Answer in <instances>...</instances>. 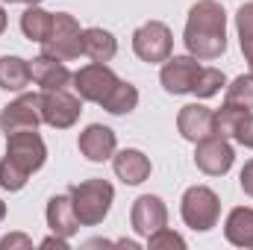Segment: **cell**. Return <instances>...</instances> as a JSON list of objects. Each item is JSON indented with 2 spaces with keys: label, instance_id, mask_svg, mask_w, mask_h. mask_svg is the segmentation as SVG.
I'll use <instances>...</instances> for the list:
<instances>
[{
  "label": "cell",
  "instance_id": "obj_1",
  "mask_svg": "<svg viewBox=\"0 0 253 250\" xmlns=\"http://www.w3.org/2000/svg\"><path fill=\"white\" fill-rule=\"evenodd\" d=\"M74 88L83 100L103 106L112 115H129L138 106V91L132 83H124L106 62H91L74 74Z\"/></svg>",
  "mask_w": 253,
  "mask_h": 250
},
{
  "label": "cell",
  "instance_id": "obj_2",
  "mask_svg": "<svg viewBox=\"0 0 253 250\" xmlns=\"http://www.w3.org/2000/svg\"><path fill=\"white\" fill-rule=\"evenodd\" d=\"M183 42L191 56L218 59L227 50V12L215 0H200L189 9Z\"/></svg>",
  "mask_w": 253,
  "mask_h": 250
},
{
  "label": "cell",
  "instance_id": "obj_3",
  "mask_svg": "<svg viewBox=\"0 0 253 250\" xmlns=\"http://www.w3.org/2000/svg\"><path fill=\"white\" fill-rule=\"evenodd\" d=\"M47 159V147L36 129H18L6 135V156L0 159V186L21 191L30 174H36Z\"/></svg>",
  "mask_w": 253,
  "mask_h": 250
},
{
  "label": "cell",
  "instance_id": "obj_4",
  "mask_svg": "<svg viewBox=\"0 0 253 250\" xmlns=\"http://www.w3.org/2000/svg\"><path fill=\"white\" fill-rule=\"evenodd\" d=\"M68 194H71V203H74V212H77L80 224H85V227L100 224L109 215V206L115 200V188H112V183H106V180L77 183V186L68 188Z\"/></svg>",
  "mask_w": 253,
  "mask_h": 250
},
{
  "label": "cell",
  "instance_id": "obj_5",
  "mask_svg": "<svg viewBox=\"0 0 253 250\" xmlns=\"http://www.w3.org/2000/svg\"><path fill=\"white\" fill-rule=\"evenodd\" d=\"M42 53L56 56L62 62H71V59L83 56V30H80L74 15H68V12L53 15V27L47 33V39L42 42Z\"/></svg>",
  "mask_w": 253,
  "mask_h": 250
},
{
  "label": "cell",
  "instance_id": "obj_6",
  "mask_svg": "<svg viewBox=\"0 0 253 250\" xmlns=\"http://www.w3.org/2000/svg\"><path fill=\"white\" fill-rule=\"evenodd\" d=\"M180 212H183V221L189 224L191 230L206 233V230H212V227L218 224V218H221V200H218V194H215L212 188L191 186V188H186V194H183Z\"/></svg>",
  "mask_w": 253,
  "mask_h": 250
},
{
  "label": "cell",
  "instance_id": "obj_7",
  "mask_svg": "<svg viewBox=\"0 0 253 250\" xmlns=\"http://www.w3.org/2000/svg\"><path fill=\"white\" fill-rule=\"evenodd\" d=\"M132 50L147 65L165 62L171 56V50H174V36L162 21H147L132 33Z\"/></svg>",
  "mask_w": 253,
  "mask_h": 250
},
{
  "label": "cell",
  "instance_id": "obj_8",
  "mask_svg": "<svg viewBox=\"0 0 253 250\" xmlns=\"http://www.w3.org/2000/svg\"><path fill=\"white\" fill-rule=\"evenodd\" d=\"M42 121L56 129H68L80 121L83 112V97L71 94L68 88H44L42 94Z\"/></svg>",
  "mask_w": 253,
  "mask_h": 250
},
{
  "label": "cell",
  "instance_id": "obj_9",
  "mask_svg": "<svg viewBox=\"0 0 253 250\" xmlns=\"http://www.w3.org/2000/svg\"><path fill=\"white\" fill-rule=\"evenodd\" d=\"M233 159H236V153H233L230 141L218 132L209 138H200L194 147V165L209 177H224L233 168Z\"/></svg>",
  "mask_w": 253,
  "mask_h": 250
},
{
  "label": "cell",
  "instance_id": "obj_10",
  "mask_svg": "<svg viewBox=\"0 0 253 250\" xmlns=\"http://www.w3.org/2000/svg\"><path fill=\"white\" fill-rule=\"evenodd\" d=\"M42 124V97L39 94H21L0 112V126L3 132H18V129H36Z\"/></svg>",
  "mask_w": 253,
  "mask_h": 250
},
{
  "label": "cell",
  "instance_id": "obj_11",
  "mask_svg": "<svg viewBox=\"0 0 253 250\" xmlns=\"http://www.w3.org/2000/svg\"><path fill=\"white\" fill-rule=\"evenodd\" d=\"M215 132L224 138H236L239 144L253 150V112L233 106V103H224L215 112Z\"/></svg>",
  "mask_w": 253,
  "mask_h": 250
},
{
  "label": "cell",
  "instance_id": "obj_12",
  "mask_svg": "<svg viewBox=\"0 0 253 250\" xmlns=\"http://www.w3.org/2000/svg\"><path fill=\"white\" fill-rule=\"evenodd\" d=\"M197 74H200L197 56H191V53L189 56H168L165 65H162L159 80H162V88L168 94H189Z\"/></svg>",
  "mask_w": 253,
  "mask_h": 250
},
{
  "label": "cell",
  "instance_id": "obj_13",
  "mask_svg": "<svg viewBox=\"0 0 253 250\" xmlns=\"http://www.w3.org/2000/svg\"><path fill=\"white\" fill-rule=\"evenodd\" d=\"M129 221H132V230L147 239V236H153L156 230L168 227V209H165L162 197H156V194H141V197L132 203Z\"/></svg>",
  "mask_w": 253,
  "mask_h": 250
},
{
  "label": "cell",
  "instance_id": "obj_14",
  "mask_svg": "<svg viewBox=\"0 0 253 250\" xmlns=\"http://www.w3.org/2000/svg\"><path fill=\"white\" fill-rule=\"evenodd\" d=\"M177 129L186 141H200V138H209L215 135V112L203 103H186L177 115Z\"/></svg>",
  "mask_w": 253,
  "mask_h": 250
},
{
  "label": "cell",
  "instance_id": "obj_15",
  "mask_svg": "<svg viewBox=\"0 0 253 250\" xmlns=\"http://www.w3.org/2000/svg\"><path fill=\"white\" fill-rule=\"evenodd\" d=\"M80 153L88 159V162H106L109 156H115V147H118V138L109 126L103 124H91L80 132Z\"/></svg>",
  "mask_w": 253,
  "mask_h": 250
},
{
  "label": "cell",
  "instance_id": "obj_16",
  "mask_svg": "<svg viewBox=\"0 0 253 250\" xmlns=\"http://www.w3.org/2000/svg\"><path fill=\"white\" fill-rule=\"evenodd\" d=\"M30 74H33V83L42 88H68L74 83V74L68 71V65L47 53H42L30 62Z\"/></svg>",
  "mask_w": 253,
  "mask_h": 250
},
{
  "label": "cell",
  "instance_id": "obj_17",
  "mask_svg": "<svg viewBox=\"0 0 253 250\" xmlns=\"http://www.w3.org/2000/svg\"><path fill=\"white\" fill-rule=\"evenodd\" d=\"M47 227H50V233H56L62 239H71L80 230V218L74 212L71 194H53L47 200Z\"/></svg>",
  "mask_w": 253,
  "mask_h": 250
},
{
  "label": "cell",
  "instance_id": "obj_18",
  "mask_svg": "<svg viewBox=\"0 0 253 250\" xmlns=\"http://www.w3.org/2000/svg\"><path fill=\"white\" fill-rule=\"evenodd\" d=\"M112 168H115V174L124 180L126 186H138V183H144L150 177V159L141 150H135V147H126L121 153H115L112 156Z\"/></svg>",
  "mask_w": 253,
  "mask_h": 250
},
{
  "label": "cell",
  "instance_id": "obj_19",
  "mask_svg": "<svg viewBox=\"0 0 253 250\" xmlns=\"http://www.w3.org/2000/svg\"><path fill=\"white\" fill-rule=\"evenodd\" d=\"M83 53L91 62H109L118 53V42H115V36L109 30L88 27V30H83Z\"/></svg>",
  "mask_w": 253,
  "mask_h": 250
},
{
  "label": "cell",
  "instance_id": "obj_20",
  "mask_svg": "<svg viewBox=\"0 0 253 250\" xmlns=\"http://www.w3.org/2000/svg\"><path fill=\"white\" fill-rule=\"evenodd\" d=\"M224 236H227V242L236 245V248H253V209L236 206V209L227 215Z\"/></svg>",
  "mask_w": 253,
  "mask_h": 250
},
{
  "label": "cell",
  "instance_id": "obj_21",
  "mask_svg": "<svg viewBox=\"0 0 253 250\" xmlns=\"http://www.w3.org/2000/svg\"><path fill=\"white\" fill-rule=\"evenodd\" d=\"M33 83L30 62L21 56H0V88L3 91H24Z\"/></svg>",
  "mask_w": 253,
  "mask_h": 250
},
{
  "label": "cell",
  "instance_id": "obj_22",
  "mask_svg": "<svg viewBox=\"0 0 253 250\" xmlns=\"http://www.w3.org/2000/svg\"><path fill=\"white\" fill-rule=\"evenodd\" d=\"M50 27H53V12H44L42 6H27L24 9V15H21V30H24V36L30 39V42H44L47 39V33H50Z\"/></svg>",
  "mask_w": 253,
  "mask_h": 250
},
{
  "label": "cell",
  "instance_id": "obj_23",
  "mask_svg": "<svg viewBox=\"0 0 253 250\" xmlns=\"http://www.w3.org/2000/svg\"><path fill=\"white\" fill-rule=\"evenodd\" d=\"M236 27H239V42H242V53L248 59V68L253 74V3H245L236 15Z\"/></svg>",
  "mask_w": 253,
  "mask_h": 250
},
{
  "label": "cell",
  "instance_id": "obj_24",
  "mask_svg": "<svg viewBox=\"0 0 253 250\" xmlns=\"http://www.w3.org/2000/svg\"><path fill=\"white\" fill-rule=\"evenodd\" d=\"M221 85H227L224 71H218V68H200V74H197V80H194V85H191V94H197L200 100H206V97L218 94Z\"/></svg>",
  "mask_w": 253,
  "mask_h": 250
},
{
  "label": "cell",
  "instance_id": "obj_25",
  "mask_svg": "<svg viewBox=\"0 0 253 250\" xmlns=\"http://www.w3.org/2000/svg\"><path fill=\"white\" fill-rule=\"evenodd\" d=\"M224 103L242 106V109H253V74H242L227 85V97Z\"/></svg>",
  "mask_w": 253,
  "mask_h": 250
},
{
  "label": "cell",
  "instance_id": "obj_26",
  "mask_svg": "<svg viewBox=\"0 0 253 250\" xmlns=\"http://www.w3.org/2000/svg\"><path fill=\"white\" fill-rule=\"evenodd\" d=\"M147 248H150V250H165V248L186 250V242H183V236H177L174 230L162 227V230H156L153 236H147Z\"/></svg>",
  "mask_w": 253,
  "mask_h": 250
},
{
  "label": "cell",
  "instance_id": "obj_27",
  "mask_svg": "<svg viewBox=\"0 0 253 250\" xmlns=\"http://www.w3.org/2000/svg\"><path fill=\"white\" fill-rule=\"evenodd\" d=\"M12 248L30 250V248H33V239H30V236H24V233H9L6 239H0V250H12Z\"/></svg>",
  "mask_w": 253,
  "mask_h": 250
},
{
  "label": "cell",
  "instance_id": "obj_28",
  "mask_svg": "<svg viewBox=\"0 0 253 250\" xmlns=\"http://www.w3.org/2000/svg\"><path fill=\"white\" fill-rule=\"evenodd\" d=\"M239 183H242V188H245V194L253 197V159L245 162V168H242V174H239Z\"/></svg>",
  "mask_w": 253,
  "mask_h": 250
},
{
  "label": "cell",
  "instance_id": "obj_29",
  "mask_svg": "<svg viewBox=\"0 0 253 250\" xmlns=\"http://www.w3.org/2000/svg\"><path fill=\"white\" fill-rule=\"evenodd\" d=\"M42 248H56V250H68V239H62V236H47L44 242H42Z\"/></svg>",
  "mask_w": 253,
  "mask_h": 250
},
{
  "label": "cell",
  "instance_id": "obj_30",
  "mask_svg": "<svg viewBox=\"0 0 253 250\" xmlns=\"http://www.w3.org/2000/svg\"><path fill=\"white\" fill-rule=\"evenodd\" d=\"M6 30V12H3V6H0V33Z\"/></svg>",
  "mask_w": 253,
  "mask_h": 250
},
{
  "label": "cell",
  "instance_id": "obj_31",
  "mask_svg": "<svg viewBox=\"0 0 253 250\" xmlns=\"http://www.w3.org/2000/svg\"><path fill=\"white\" fill-rule=\"evenodd\" d=\"M3 218H6V203L0 200V224H3Z\"/></svg>",
  "mask_w": 253,
  "mask_h": 250
},
{
  "label": "cell",
  "instance_id": "obj_32",
  "mask_svg": "<svg viewBox=\"0 0 253 250\" xmlns=\"http://www.w3.org/2000/svg\"><path fill=\"white\" fill-rule=\"evenodd\" d=\"M27 3H30V6H39V3H42V0H27Z\"/></svg>",
  "mask_w": 253,
  "mask_h": 250
},
{
  "label": "cell",
  "instance_id": "obj_33",
  "mask_svg": "<svg viewBox=\"0 0 253 250\" xmlns=\"http://www.w3.org/2000/svg\"><path fill=\"white\" fill-rule=\"evenodd\" d=\"M3 3H21V0H3ZM24 3H27V0H24Z\"/></svg>",
  "mask_w": 253,
  "mask_h": 250
}]
</instances>
